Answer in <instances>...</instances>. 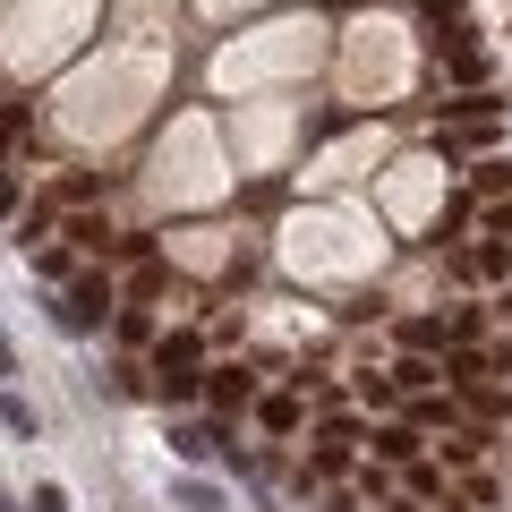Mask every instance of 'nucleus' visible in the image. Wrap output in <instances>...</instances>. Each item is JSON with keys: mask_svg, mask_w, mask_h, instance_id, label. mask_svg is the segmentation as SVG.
<instances>
[{"mask_svg": "<svg viewBox=\"0 0 512 512\" xmlns=\"http://www.w3.org/2000/svg\"><path fill=\"white\" fill-rule=\"evenodd\" d=\"M154 376H163V402H188V393H197V342H163L154 350Z\"/></svg>", "mask_w": 512, "mask_h": 512, "instance_id": "2", "label": "nucleus"}, {"mask_svg": "<svg viewBox=\"0 0 512 512\" xmlns=\"http://www.w3.org/2000/svg\"><path fill=\"white\" fill-rule=\"evenodd\" d=\"M487 239H495V248H512V205H487Z\"/></svg>", "mask_w": 512, "mask_h": 512, "instance_id": "15", "label": "nucleus"}, {"mask_svg": "<svg viewBox=\"0 0 512 512\" xmlns=\"http://www.w3.org/2000/svg\"><path fill=\"white\" fill-rule=\"evenodd\" d=\"M342 470H350V444H342V436H316V453H308V478L325 487V478H342Z\"/></svg>", "mask_w": 512, "mask_h": 512, "instance_id": "5", "label": "nucleus"}, {"mask_svg": "<svg viewBox=\"0 0 512 512\" xmlns=\"http://www.w3.org/2000/svg\"><path fill=\"white\" fill-rule=\"evenodd\" d=\"M103 316H111V282H103V274H77L69 299H60V325H69V333H94Z\"/></svg>", "mask_w": 512, "mask_h": 512, "instance_id": "1", "label": "nucleus"}, {"mask_svg": "<svg viewBox=\"0 0 512 512\" xmlns=\"http://www.w3.org/2000/svg\"><path fill=\"white\" fill-rule=\"evenodd\" d=\"M393 384H402V393H436V367H427V359H402V367H393Z\"/></svg>", "mask_w": 512, "mask_h": 512, "instance_id": "8", "label": "nucleus"}, {"mask_svg": "<svg viewBox=\"0 0 512 512\" xmlns=\"http://www.w3.org/2000/svg\"><path fill=\"white\" fill-rule=\"evenodd\" d=\"M367 444H376V470H410V461H419V427H376V436H367Z\"/></svg>", "mask_w": 512, "mask_h": 512, "instance_id": "3", "label": "nucleus"}, {"mask_svg": "<svg viewBox=\"0 0 512 512\" xmlns=\"http://www.w3.org/2000/svg\"><path fill=\"white\" fill-rule=\"evenodd\" d=\"M248 393H256V376H248V367H214V384H205V402H214V410H239Z\"/></svg>", "mask_w": 512, "mask_h": 512, "instance_id": "4", "label": "nucleus"}, {"mask_svg": "<svg viewBox=\"0 0 512 512\" xmlns=\"http://www.w3.org/2000/svg\"><path fill=\"white\" fill-rule=\"evenodd\" d=\"M393 393H402V384H393V376H376V367L359 376V402H367V410H393Z\"/></svg>", "mask_w": 512, "mask_h": 512, "instance_id": "10", "label": "nucleus"}, {"mask_svg": "<svg viewBox=\"0 0 512 512\" xmlns=\"http://www.w3.org/2000/svg\"><path fill=\"white\" fill-rule=\"evenodd\" d=\"M26 137V103H0V163H9V146Z\"/></svg>", "mask_w": 512, "mask_h": 512, "instance_id": "12", "label": "nucleus"}, {"mask_svg": "<svg viewBox=\"0 0 512 512\" xmlns=\"http://www.w3.org/2000/svg\"><path fill=\"white\" fill-rule=\"evenodd\" d=\"M0 512H26V504H18V495H0Z\"/></svg>", "mask_w": 512, "mask_h": 512, "instance_id": "18", "label": "nucleus"}, {"mask_svg": "<svg viewBox=\"0 0 512 512\" xmlns=\"http://www.w3.org/2000/svg\"><path fill=\"white\" fill-rule=\"evenodd\" d=\"M26 512H69V495H60V487H35V504H26Z\"/></svg>", "mask_w": 512, "mask_h": 512, "instance_id": "16", "label": "nucleus"}, {"mask_svg": "<svg viewBox=\"0 0 512 512\" xmlns=\"http://www.w3.org/2000/svg\"><path fill=\"white\" fill-rule=\"evenodd\" d=\"M265 427H274V436H291V427H299V402H291V393H274V402H265Z\"/></svg>", "mask_w": 512, "mask_h": 512, "instance_id": "14", "label": "nucleus"}, {"mask_svg": "<svg viewBox=\"0 0 512 512\" xmlns=\"http://www.w3.org/2000/svg\"><path fill=\"white\" fill-rule=\"evenodd\" d=\"M478 188H487V197H504V188H512V154H487V163H478Z\"/></svg>", "mask_w": 512, "mask_h": 512, "instance_id": "11", "label": "nucleus"}, {"mask_svg": "<svg viewBox=\"0 0 512 512\" xmlns=\"http://www.w3.org/2000/svg\"><path fill=\"white\" fill-rule=\"evenodd\" d=\"M69 239H77V248H120V239H111V222H103V214H69Z\"/></svg>", "mask_w": 512, "mask_h": 512, "instance_id": "7", "label": "nucleus"}, {"mask_svg": "<svg viewBox=\"0 0 512 512\" xmlns=\"http://www.w3.org/2000/svg\"><path fill=\"white\" fill-rule=\"evenodd\" d=\"M325 512H350V495H325Z\"/></svg>", "mask_w": 512, "mask_h": 512, "instance_id": "17", "label": "nucleus"}, {"mask_svg": "<svg viewBox=\"0 0 512 512\" xmlns=\"http://www.w3.org/2000/svg\"><path fill=\"white\" fill-rule=\"evenodd\" d=\"M461 393H470V402L487 410V419H512V393H495V384H461Z\"/></svg>", "mask_w": 512, "mask_h": 512, "instance_id": "13", "label": "nucleus"}, {"mask_svg": "<svg viewBox=\"0 0 512 512\" xmlns=\"http://www.w3.org/2000/svg\"><path fill=\"white\" fill-rule=\"evenodd\" d=\"M444 495V470L436 461H410V504H436ZM444 504H453V495H444Z\"/></svg>", "mask_w": 512, "mask_h": 512, "instance_id": "6", "label": "nucleus"}, {"mask_svg": "<svg viewBox=\"0 0 512 512\" xmlns=\"http://www.w3.org/2000/svg\"><path fill=\"white\" fill-rule=\"evenodd\" d=\"M0 427H9V436H35V410H26V393H0Z\"/></svg>", "mask_w": 512, "mask_h": 512, "instance_id": "9", "label": "nucleus"}]
</instances>
